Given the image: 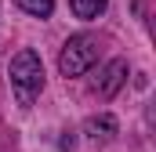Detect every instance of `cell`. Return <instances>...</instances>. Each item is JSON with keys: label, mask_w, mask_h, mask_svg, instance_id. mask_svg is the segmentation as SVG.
Listing matches in <instances>:
<instances>
[{"label": "cell", "mask_w": 156, "mask_h": 152, "mask_svg": "<svg viewBox=\"0 0 156 152\" xmlns=\"http://www.w3.org/2000/svg\"><path fill=\"white\" fill-rule=\"evenodd\" d=\"M94 62H98V36H91V33L69 36L66 47H62V54H58V69H62V76H83Z\"/></svg>", "instance_id": "7a4b0ae2"}, {"label": "cell", "mask_w": 156, "mask_h": 152, "mask_svg": "<svg viewBox=\"0 0 156 152\" xmlns=\"http://www.w3.org/2000/svg\"><path fill=\"white\" fill-rule=\"evenodd\" d=\"M7 76H11V91L18 98V105H33L37 94L44 91V65H40L37 51H18L7 65Z\"/></svg>", "instance_id": "6da1fadb"}, {"label": "cell", "mask_w": 156, "mask_h": 152, "mask_svg": "<svg viewBox=\"0 0 156 152\" xmlns=\"http://www.w3.org/2000/svg\"><path fill=\"white\" fill-rule=\"evenodd\" d=\"M18 7L26 15H37V18H47L55 11V0H18Z\"/></svg>", "instance_id": "8992f818"}, {"label": "cell", "mask_w": 156, "mask_h": 152, "mask_svg": "<svg viewBox=\"0 0 156 152\" xmlns=\"http://www.w3.org/2000/svg\"><path fill=\"white\" fill-rule=\"evenodd\" d=\"M123 80H127V62H123V58H113V62L98 73V80H94V94H98V98H113L120 87H123Z\"/></svg>", "instance_id": "3957f363"}, {"label": "cell", "mask_w": 156, "mask_h": 152, "mask_svg": "<svg viewBox=\"0 0 156 152\" xmlns=\"http://www.w3.org/2000/svg\"><path fill=\"white\" fill-rule=\"evenodd\" d=\"M105 4H109V0H69V7H73L76 18H98V15L105 11Z\"/></svg>", "instance_id": "5b68a950"}, {"label": "cell", "mask_w": 156, "mask_h": 152, "mask_svg": "<svg viewBox=\"0 0 156 152\" xmlns=\"http://www.w3.org/2000/svg\"><path fill=\"white\" fill-rule=\"evenodd\" d=\"M83 130H87V134H91L94 141H109V138L116 134V119H113L109 112H102V116H91Z\"/></svg>", "instance_id": "277c9868"}]
</instances>
